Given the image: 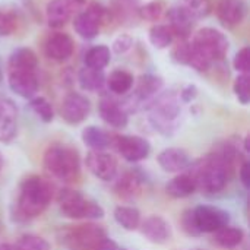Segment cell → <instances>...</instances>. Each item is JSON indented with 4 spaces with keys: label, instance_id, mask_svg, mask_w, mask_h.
I'll use <instances>...</instances> for the list:
<instances>
[{
    "label": "cell",
    "instance_id": "e575fe53",
    "mask_svg": "<svg viewBox=\"0 0 250 250\" xmlns=\"http://www.w3.org/2000/svg\"><path fill=\"white\" fill-rule=\"evenodd\" d=\"M16 248L18 250H50V243L37 234H23L16 240Z\"/></svg>",
    "mask_w": 250,
    "mask_h": 250
},
{
    "label": "cell",
    "instance_id": "1f68e13d",
    "mask_svg": "<svg viewBox=\"0 0 250 250\" xmlns=\"http://www.w3.org/2000/svg\"><path fill=\"white\" fill-rule=\"evenodd\" d=\"M173 40H174V35L171 29L168 28V25L157 23L149 29V41L158 50H164L170 47L173 44Z\"/></svg>",
    "mask_w": 250,
    "mask_h": 250
},
{
    "label": "cell",
    "instance_id": "ba28073f",
    "mask_svg": "<svg viewBox=\"0 0 250 250\" xmlns=\"http://www.w3.org/2000/svg\"><path fill=\"white\" fill-rule=\"evenodd\" d=\"M111 148L129 163H139L146 160L151 154L149 141L136 135H113Z\"/></svg>",
    "mask_w": 250,
    "mask_h": 250
},
{
    "label": "cell",
    "instance_id": "6da1fadb",
    "mask_svg": "<svg viewBox=\"0 0 250 250\" xmlns=\"http://www.w3.org/2000/svg\"><path fill=\"white\" fill-rule=\"evenodd\" d=\"M53 186L38 174L25 177L18 189V198L13 205V218L16 221H31L40 217L51 204Z\"/></svg>",
    "mask_w": 250,
    "mask_h": 250
},
{
    "label": "cell",
    "instance_id": "5bb4252c",
    "mask_svg": "<svg viewBox=\"0 0 250 250\" xmlns=\"http://www.w3.org/2000/svg\"><path fill=\"white\" fill-rule=\"evenodd\" d=\"M157 163L166 173H183L190 166L192 160L183 148H166L157 155Z\"/></svg>",
    "mask_w": 250,
    "mask_h": 250
},
{
    "label": "cell",
    "instance_id": "30bf717a",
    "mask_svg": "<svg viewBox=\"0 0 250 250\" xmlns=\"http://www.w3.org/2000/svg\"><path fill=\"white\" fill-rule=\"evenodd\" d=\"M86 168L100 180L111 182L117 177L119 163L117 158L105 151H89L85 158Z\"/></svg>",
    "mask_w": 250,
    "mask_h": 250
},
{
    "label": "cell",
    "instance_id": "b9f144b4",
    "mask_svg": "<svg viewBox=\"0 0 250 250\" xmlns=\"http://www.w3.org/2000/svg\"><path fill=\"white\" fill-rule=\"evenodd\" d=\"M233 66L237 72H240L242 75H249L250 70V48L249 47H243L234 57L233 60Z\"/></svg>",
    "mask_w": 250,
    "mask_h": 250
},
{
    "label": "cell",
    "instance_id": "7dc6e473",
    "mask_svg": "<svg viewBox=\"0 0 250 250\" xmlns=\"http://www.w3.org/2000/svg\"><path fill=\"white\" fill-rule=\"evenodd\" d=\"M0 250H18V248L12 243H0Z\"/></svg>",
    "mask_w": 250,
    "mask_h": 250
},
{
    "label": "cell",
    "instance_id": "d590c367",
    "mask_svg": "<svg viewBox=\"0 0 250 250\" xmlns=\"http://www.w3.org/2000/svg\"><path fill=\"white\" fill-rule=\"evenodd\" d=\"M192 57H193V47L192 42L186 40H180L171 50V59L179 64L190 66Z\"/></svg>",
    "mask_w": 250,
    "mask_h": 250
},
{
    "label": "cell",
    "instance_id": "44dd1931",
    "mask_svg": "<svg viewBox=\"0 0 250 250\" xmlns=\"http://www.w3.org/2000/svg\"><path fill=\"white\" fill-rule=\"evenodd\" d=\"M72 6L67 0H51L45 7V19L50 28L59 29L64 26L72 15Z\"/></svg>",
    "mask_w": 250,
    "mask_h": 250
},
{
    "label": "cell",
    "instance_id": "277c9868",
    "mask_svg": "<svg viewBox=\"0 0 250 250\" xmlns=\"http://www.w3.org/2000/svg\"><path fill=\"white\" fill-rule=\"evenodd\" d=\"M57 202L63 217L70 220H101L104 217V208L86 196L81 190L62 189L57 195Z\"/></svg>",
    "mask_w": 250,
    "mask_h": 250
},
{
    "label": "cell",
    "instance_id": "f546056e",
    "mask_svg": "<svg viewBox=\"0 0 250 250\" xmlns=\"http://www.w3.org/2000/svg\"><path fill=\"white\" fill-rule=\"evenodd\" d=\"M78 81H79V85L83 91L97 92V91H101L104 88L105 75L103 73V70H95V69L85 66L83 69L79 70Z\"/></svg>",
    "mask_w": 250,
    "mask_h": 250
},
{
    "label": "cell",
    "instance_id": "f1b7e54d",
    "mask_svg": "<svg viewBox=\"0 0 250 250\" xmlns=\"http://www.w3.org/2000/svg\"><path fill=\"white\" fill-rule=\"evenodd\" d=\"M243 239H245L243 229L230 224L214 233V242L224 249H236L243 243Z\"/></svg>",
    "mask_w": 250,
    "mask_h": 250
},
{
    "label": "cell",
    "instance_id": "8d00e7d4",
    "mask_svg": "<svg viewBox=\"0 0 250 250\" xmlns=\"http://www.w3.org/2000/svg\"><path fill=\"white\" fill-rule=\"evenodd\" d=\"M138 0H114V7L111 10L114 18L119 19H127L133 13L138 15Z\"/></svg>",
    "mask_w": 250,
    "mask_h": 250
},
{
    "label": "cell",
    "instance_id": "7bdbcfd3",
    "mask_svg": "<svg viewBox=\"0 0 250 250\" xmlns=\"http://www.w3.org/2000/svg\"><path fill=\"white\" fill-rule=\"evenodd\" d=\"M132 45H133V38L129 34H122L114 38L111 48L117 54H125L126 51H129L132 48Z\"/></svg>",
    "mask_w": 250,
    "mask_h": 250
},
{
    "label": "cell",
    "instance_id": "603a6c76",
    "mask_svg": "<svg viewBox=\"0 0 250 250\" xmlns=\"http://www.w3.org/2000/svg\"><path fill=\"white\" fill-rule=\"evenodd\" d=\"M81 139L89 151H105L111 148L113 135L98 126H86L81 133Z\"/></svg>",
    "mask_w": 250,
    "mask_h": 250
},
{
    "label": "cell",
    "instance_id": "d6a6232c",
    "mask_svg": "<svg viewBox=\"0 0 250 250\" xmlns=\"http://www.w3.org/2000/svg\"><path fill=\"white\" fill-rule=\"evenodd\" d=\"M166 10H167V7H166V3L163 0H152L144 6H139L138 16L144 21L155 22L164 15Z\"/></svg>",
    "mask_w": 250,
    "mask_h": 250
},
{
    "label": "cell",
    "instance_id": "9c48e42d",
    "mask_svg": "<svg viewBox=\"0 0 250 250\" xmlns=\"http://www.w3.org/2000/svg\"><path fill=\"white\" fill-rule=\"evenodd\" d=\"M193 217L198 230L204 233H215L230 224V214L214 205H198L193 208Z\"/></svg>",
    "mask_w": 250,
    "mask_h": 250
},
{
    "label": "cell",
    "instance_id": "d4e9b609",
    "mask_svg": "<svg viewBox=\"0 0 250 250\" xmlns=\"http://www.w3.org/2000/svg\"><path fill=\"white\" fill-rule=\"evenodd\" d=\"M73 28H75L76 34L81 38H83V40H94L100 34L101 23L91 13V10L86 9V10H83V12L76 15V18L73 21Z\"/></svg>",
    "mask_w": 250,
    "mask_h": 250
},
{
    "label": "cell",
    "instance_id": "7c38bea8",
    "mask_svg": "<svg viewBox=\"0 0 250 250\" xmlns=\"http://www.w3.org/2000/svg\"><path fill=\"white\" fill-rule=\"evenodd\" d=\"M141 233L145 239L154 245H166L173 237V230L170 223L161 215H149L139 226Z\"/></svg>",
    "mask_w": 250,
    "mask_h": 250
},
{
    "label": "cell",
    "instance_id": "ee69618b",
    "mask_svg": "<svg viewBox=\"0 0 250 250\" xmlns=\"http://www.w3.org/2000/svg\"><path fill=\"white\" fill-rule=\"evenodd\" d=\"M239 177L242 185L245 186L246 190L250 189V163L248 160H243L239 166Z\"/></svg>",
    "mask_w": 250,
    "mask_h": 250
},
{
    "label": "cell",
    "instance_id": "52a82bcc",
    "mask_svg": "<svg viewBox=\"0 0 250 250\" xmlns=\"http://www.w3.org/2000/svg\"><path fill=\"white\" fill-rule=\"evenodd\" d=\"M105 237L108 236L104 227L86 223L66 229L63 231L62 242L69 250H95Z\"/></svg>",
    "mask_w": 250,
    "mask_h": 250
},
{
    "label": "cell",
    "instance_id": "f6af8a7d",
    "mask_svg": "<svg viewBox=\"0 0 250 250\" xmlns=\"http://www.w3.org/2000/svg\"><path fill=\"white\" fill-rule=\"evenodd\" d=\"M198 97V88L195 85H186L180 91V101L183 103H192Z\"/></svg>",
    "mask_w": 250,
    "mask_h": 250
},
{
    "label": "cell",
    "instance_id": "c3c4849f",
    "mask_svg": "<svg viewBox=\"0 0 250 250\" xmlns=\"http://www.w3.org/2000/svg\"><path fill=\"white\" fill-rule=\"evenodd\" d=\"M3 166H4V160H3V155H1V152H0V173H1V170H3Z\"/></svg>",
    "mask_w": 250,
    "mask_h": 250
},
{
    "label": "cell",
    "instance_id": "bcb514c9",
    "mask_svg": "<svg viewBox=\"0 0 250 250\" xmlns=\"http://www.w3.org/2000/svg\"><path fill=\"white\" fill-rule=\"evenodd\" d=\"M95 250H125L122 246H119L114 240H111L110 237H105L97 248Z\"/></svg>",
    "mask_w": 250,
    "mask_h": 250
},
{
    "label": "cell",
    "instance_id": "9a60e30c",
    "mask_svg": "<svg viewBox=\"0 0 250 250\" xmlns=\"http://www.w3.org/2000/svg\"><path fill=\"white\" fill-rule=\"evenodd\" d=\"M73 40L66 32L51 34L44 44V53L48 59L54 62H64L73 53Z\"/></svg>",
    "mask_w": 250,
    "mask_h": 250
},
{
    "label": "cell",
    "instance_id": "e0dca14e",
    "mask_svg": "<svg viewBox=\"0 0 250 250\" xmlns=\"http://www.w3.org/2000/svg\"><path fill=\"white\" fill-rule=\"evenodd\" d=\"M100 117L114 129H125L129 123L127 111L113 98L103 97L98 103Z\"/></svg>",
    "mask_w": 250,
    "mask_h": 250
},
{
    "label": "cell",
    "instance_id": "3957f363",
    "mask_svg": "<svg viewBox=\"0 0 250 250\" xmlns=\"http://www.w3.org/2000/svg\"><path fill=\"white\" fill-rule=\"evenodd\" d=\"M42 166L51 177L63 183H75L81 179V155L70 145H50L42 155Z\"/></svg>",
    "mask_w": 250,
    "mask_h": 250
},
{
    "label": "cell",
    "instance_id": "cb8c5ba5",
    "mask_svg": "<svg viewBox=\"0 0 250 250\" xmlns=\"http://www.w3.org/2000/svg\"><path fill=\"white\" fill-rule=\"evenodd\" d=\"M144 183V177L139 171H126L117 179V183L114 186V190L117 195L123 199H132L136 195L141 193Z\"/></svg>",
    "mask_w": 250,
    "mask_h": 250
},
{
    "label": "cell",
    "instance_id": "8fae6325",
    "mask_svg": "<svg viewBox=\"0 0 250 250\" xmlns=\"http://www.w3.org/2000/svg\"><path fill=\"white\" fill-rule=\"evenodd\" d=\"M89 113H91L89 100L85 95L78 94V92L67 94L60 107V114L63 120L70 126H76L85 122Z\"/></svg>",
    "mask_w": 250,
    "mask_h": 250
},
{
    "label": "cell",
    "instance_id": "f907efd6",
    "mask_svg": "<svg viewBox=\"0 0 250 250\" xmlns=\"http://www.w3.org/2000/svg\"><path fill=\"white\" fill-rule=\"evenodd\" d=\"M125 250H126V249H125Z\"/></svg>",
    "mask_w": 250,
    "mask_h": 250
},
{
    "label": "cell",
    "instance_id": "8992f818",
    "mask_svg": "<svg viewBox=\"0 0 250 250\" xmlns=\"http://www.w3.org/2000/svg\"><path fill=\"white\" fill-rule=\"evenodd\" d=\"M192 45L198 54H201L212 64L214 62H221L226 57L230 42L229 38L221 31L208 26L199 29L195 34L192 40Z\"/></svg>",
    "mask_w": 250,
    "mask_h": 250
},
{
    "label": "cell",
    "instance_id": "74e56055",
    "mask_svg": "<svg viewBox=\"0 0 250 250\" xmlns=\"http://www.w3.org/2000/svg\"><path fill=\"white\" fill-rule=\"evenodd\" d=\"M18 28V18L16 15L4 7H0V37L12 35Z\"/></svg>",
    "mask_w": 250,
    "mask_h": 250
},
{
    "label": "cell",
    "instance_id": "484cf974",
    "mask_svg": "<svg viewBox=\"0 0 250 250\" xmlns=\"http://www.w3.org/2000/svg\"><path fill=\"white\" fill-rule=\"evenodd\" d=\"M37 64H38V57L28 47L16 48L10 54V57H9V70H28V72H35Z\"/></svg>",
    "mask_w": 250,
    "mask_h": 250
},
{
    "label": "cell",
    "instance_id": "681fc988",
    "mask_svg": "<svg viewBox=\"0 0 250 250\" xmlns=\"http://www.w3.org/2000/svg\"><path fill=\"white\" fill-rule=\"evenodd\" d=\"M0 81H1V72H0Z\"/></svg>",
    "mask_w": 250,
    "mask_h": 250
},
{
    "label": "cell",
    "instance_id": "7402d4cb",
    "mask_svg": "<svg viewBox=\"0 0 250 250\" xmlns=\"http://www.w3.org/2000/svg\"><path fill=\"white\" fill-rule=\"evenodd\" d=\"M166 192L168 196L174 199H185V198L192 196L196 192V183L188 171H183L174 176L166 185Z\"/></svg>",
    "mask_w": 250,
    "mask_h": 250
},
{
    "label": "cell",
    "instance_id": "5b68a950",
    "mask_svg": "<svg viewBox=\"0 0 250 250\" xmlns=\"http://www.w3.org/2000/svg\"><path fill=\"white\" fill-rule=\"evenodd\" d=\"M182 113L176 94L166 92L155 98L149 107L151 125L163 135H171L177 127V119Z\"/></svg>",
    "mask_w": 250,
    "mask_h": 250
},
{
    "label": "cell",
    "instance_id": "7a4b0ae2",
    "mask_svg": "<svg viewBox=\"0 0 250 250\" xmlns=\"http://www.w3.org/2000/svg\"><path fill=\"white\" fill-rule=\"evenodd\" d=\"M196 183V190L205 195H217L223 192L233 174V170L215 154L208 155L190 163L186 170Z\"/></svg>",
    "mask_w": 250,
    "mask_h": 250
},
{
    "label": "cell",
    "instance_id": "60d3db41",
    "mask_svg": "<svg viewBox=\"0 0 250 250\" xmlns=\"http://www.w3.org/2000/svg\"><path fill=\"white\" fill-rule=\"evenodd\" d=\"M180 226H182V230L185 231V234H188L190 237H199V236H202V233L196 227L195 217H193V209L183 211V214L180 217Z\"/></svg>",
    "mask_w": 250,
    "mask_h": 250
},
{
    "label": "cell",
    "instance_id": "ffe728a7",
    "mask_svg": "<svg viewBox=\"0 0 250 250\" xmlns=\"http://www.w3.org/2000/svg\"><path fill=\"white\" fill-rule=\"evenodd\" d=\"M164 86V81L163 78L157 76V75H142L135 86L133 91V100L138 103H144V101H149L152 100Z\"/></svg>",
    "mask_w": 250,
    "mask_h": 250
},
{
    "label": "cell",
    "instance_id": "ac0fdd59",
    "mask_svg": "<svg viewBox=\"0 0 250 250\" xmlns=\"http://www.w3.org/2000/svg\"><path fill=\"white\" fill-rule=\"evenodd\" d=\"M167 18H168V28L171 29L173 35L180 40H188V37L192 34L196 19L183 6H174L168 9Z\"/></svg>",
    "mask_w": 250,
    "mask_h": 250
},
{
    "label": "cell",
    "instance_id": "2e32d148",
    "mask_svg": "<svg viewBox=\"0 0 250 250\" xmlns=\"http://www.w3.org/2000/svg\"><path fill=\"white\" fill-rule=\"evenodd\" d=\"M18 133V108L13 101L0 100V142L9 144Z\"/></svg>",
    "mask_w": 250,
    "mask_h": 250
},
{
    "label": "cell",
    "instance_id": "4dcf8cb0",
    "mask_svg": "<svg viewBox=\"0 0 250 250\" xmlns=\"http://www.w3.org/2000/svg\"><path fill=\"white\" fill-rule=\"evenodd\" d=\"M110 48L107 45H94L91 47L86 54H85V66L95 69V70H103L108 63H110Z\"/></svg>",
    "mask_w": 250,
    "mask_h": 250
},
{
    "label": "cell",
    "instance_id": "4316f807",
    "mask_svg": "<svg viewBox=\"0 0 250 250\" xmlns=\"http://www.w3.org/2000/svg\"><path fill=\"white\" fill-rule=\"evenodd\" d=\"M114 220L116 223L127 230V231H135L139 229L141 223H142V218H141V212L138 208L135 207H129V205H119L114 208Z\"/></svg>",
    "mask_w": 250,
    "mask_h": 250
},
{
    "label": "cell",
    "instance_id": "4fadbf2b",
    "mask_svg": "<svg viewBox=\"0 0 250 250\" xmlns=\"http://www.w3.org/2000/svg\"><path fill=\"white\" fill-rule=\"evenodd\" d=\"M7 83L10 91L22 98H32L40 86L35 72L28 70H9Z\"/></svg>",
    "mask_w": 250,
    "mask_h": 250
},
{
    "label": "cell",
    "instance_id": "d6986e66",
    "mask_svg": "<svg viewBox=\"0 0 250 250\" xmlns=\"http://www.w3.org/2000/svg\"><path fill=\"white\" fill-rule=\"evenodd\" d=\"M248 7L243 0H220L217 6V16L226 28L240 25L246 16Z\"/></svg>",
    "mask_w": 250,
    "mask_h": 250
},
{
    "label": "cell",
    "instance_id": "836d02e7",
    "mask_svg": "<svg viewBox=\"0 0 250 250\" xmlns=\"http://www.w3.org/2000/svg\"><path fill=\"white\" fill-rule=\"evenodd\" d=\"M29 107L44 123L53 122L54 110H53V105L50 104V101L47 98H44V97H32L31 101H29Z\"/></svg>",
    "mask_w": 250,
    "mask_h": 250
},
{
    "label": "cell",
    "instance_id": "ab89813d",
    "mask_svg": "<svg viewBox=\"0 0 250 250\" xmlns=\"http://www.w3.org/2000/svg\"><path fill=\"white\" fill-rule=\"evenodd\" d=\"M234 94L240 104L248 105L250 103V76L249 75H240L234 81Z\"/></svg>",
    "mask_w": 250,
    "mask_h": 250
},
{
    "label": "cell",
    "instance_id": "83f0119b",
    "mask_svg": "<svg viewBox=\"0 0 250 250\" xmlns=\"http://www.w3.org/2000/svg\"><path fill=\"white\" fill-rule=\"evenodd\" d=\"M105 83H107V88L113 94L125 95L133 88L135 79H133V75L130 72L123 70V69H117V70H113L108 75V78H105Z\"/></svg>",
    "mask_w": 250,
    "mask_h": 250
},
{
    "label": "cell",
    "instance_id": "f35d334b",
    "mask_svg": "<svg viewBox=\"0 0 250 250\" xmlns=\"http://www.w3.org/2000/svg\"><path fill=\"white\" fill-rule=\"evenodd\" d=\"M195 19L205 18L211 12V1L209 0H183L182 4Z\"/></svg>",
    "mask_w": 250,
    "mask_h": 250
}]
</instances>
